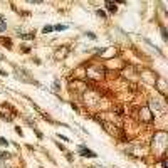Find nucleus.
<instances>
[{
    "label": "nucleus",
    "instance_id": "nucleus-1",
    "mask_svg": "<svg viewBox=\"0 0 168 168\" xmlns=\"http://www.w3.org/2000/svg\"><path fill=\"white\" fill-rule=\"evenodd\" d=\"M79 153H81L82 156H86V158H96V153L91 151V150H87L84 145H79Z\"/></svg>",
    "mask_w": 168,
    "mask_h": 168
},
{
    "label": "nucleus",
    "instance_id": "nucleus-2",
    "mask_svg": "<svg viewBox=\"0 0 168 168\" xmlns=\"http://www.w3.org/2000/svg\"><path fill=\"white\" fill-rule=\"evenodd\" d=\"M7 30V22H5V17L0 15V32H5Z\"/></svg>",
    "mask_w": 168,
    "mask_h": 168
},
{
    "label": "nucleus",
    "instance_id": "nucleus-3",
    "mask_svg": "<svg viewBox=\"0 0 168 168\" xmlns=\"http://www.w3.org/2000/svg\"><path fill=\"white\" fill-rule=\"evenodd\" d=\"M106 9L111 12V14H114L118 9H116V4H113V2H106Z\"/></svg>",
    "mask_w": 168,
    "mask_h": 168
},
{
    "label": "nucleus",
    "instance_id": "nucleus-4",
    "mask_svg": "<svg viewBox=\"0 0 168 168\" xmlns=\"http://www.w3.org/2000/svg\"><path fill=\"white\" fill-rule=\"evenodd\" d=\"M20 37H22V39H25V41H32L34 37H35V34H34V32H32V34H20Z\"/></svg>",
    "mask_w": 168,
    "mask_h": 168
},
{
    "label": "nucleus",
    "instance_id": "nucleus-5",
    "mask_svg": "<svg viewBox=\"0 0 168 168\" xmlns=\"http://www.w3.org/2000/svg\"><path fill=\"white\" fill-rule=\"evenodd\" d=\"M161 35H163V41H168V32L165 27H161Z\"/></svg>",
    "mask_w": 168,
    "mask_h": 168
},
{
    "label": "nucleus",
    "instance_id": "nucleus-6",
    "mask_svg": "<svg viewBox=\"0 0 168 168\" xmlns=\"http://www.w3.org/2000/svg\"><path fill=\"white\" fill-rule=\"evenodd\" d=\"M96 14H98V15L101 17V18H104V17H106V12H104L103 9H98V10H96Z\"/></svg>",
    "mask_w": 168,
    "mask_h": 168
},
{
    "label": "nucleus",
    "instance_id": "nucleus-7",
    "mask_svg": "<svg viewBox=\"0 0 168 168\" xmlns=\"http://www.w3.org/2000/svg\"><path fill=\"white\" fill-rule=\"evenodd\" d=\"M52 30H54V27H50V25H45V27L42 29V32H44V34H49V32H52Z\"/></svg>",
    "mask_w": 168,
    "mask_h": 168
},
{
    "label": "nucleus",
    "instance_id": "nucleus-8",
    "mask_svg": "<svg viewBox=\"0 0 168 168\" xmlns=\"http://www.w3.org/2000/svg\"><path fill=\"white\" fill-rule=\"evenodd\" d=\"M86 37H89L91 41H94V39H96V34H94V32H86Z\"/></svg>",
    "mask_w": 168,
    "mask_h": 168
},
{
    "label": "nucleus",
    "instance_id": "nucleus-9",
    "mask_svg": "<svg viewBox=\"0 0 168 168\" xmlns=\"http://www.w3.org/2000/svg\"><path fill=\"white\" fill-rule=\"evenodd\" d=\"M7 158H10V155H9V153H5V151L0 153V160H7Z\"/></svg>",
    "mask_w": 168,
    "mask_h": 168
},
{
    "label": "nucleus",
    "instance_id": "nucleus-10",
    "mask_svg": "<svg viewBox=\"0 0 168 168\" xmlns=\"http://www.w3.org/2000/svg\"><path fill=\"white\" fill-rule=\"evenodd\" d=\"M66 29H67V25H61V24L54 27V30H66Z\"/></svg>",
    "mask_w": 168,
    "mask_h": 168
},
{
    "label": "nucleus",
    "instance_id": "nucleus-11",
    "mask_svg": "<svg viewBox=\"0 0 168 168\" xmlns=\"http://www.w3.org/2000/svg\"><path fill=\"white\" fill-rule=\"evenodd\" d=\"M22 52H24V54H29V52H30V47H27V45L22 47Z\"/></svg>",
    "mask_w": 168,
    "mask_h": 168
},
{
    "label": "nucleus",
    "instance_id": "nucleus-12",
    "mask_svg": "<svg viewBox=\"0 0 168 168\" xmlns=\"http://www.w3.org/2000/svg\"><path fill=\"white\" fill-rule=\"evenodd\" d=\"M0 143H2V145H5V146H7V145H9V141H7V140H5V138H0Z\"/></svg>",
    "mask_w": 168,
    "mask_h": 168
},
{
    "label": "nucleus",
    "instance_id": "nucleus-13",
    "mask_svg": "<svg viewBox=\"0 0 168 168\" xmlns=\"http://www.w3.org/2000/svg\"><path fill=\"white\" fill-rule=\"evenodd\" d=\"M59 86H61V82H59V81H54V87H55V89H59Z\"/></svg>",
    "mask_w": 168,
    "mask_h": 168
},
{
    "label": "nucleus",
    "instance_id": "nucleus-14",
    "mask_svg": "<svg viewBox=\"0 0 168 168\" xmlns=\"http://www.w3.org/2000/svg\"><path fill=\"white\" fill-rule=\"evenodd\" d=\"M35 135H37V138H42V133L39 131V129H35Z\"/></svg>",
    "mask_w": 168,
    "mask_h": 168
},
{
    "label": "nucleus",
    "instance_id": "nucleus-15",
    "mask_svg": "<svg viewBox=\"0 0 168 168\" xmlns=\"http://www.w3.org/2000/svg\"><path fill=\"white\" fill-rule=\"evenodd\" d=\"M166 166H168V163H166V161L163 160V161H161V168H166Z\"/></svg>",
    "mask_w": 168,
    "mask_h": 168
},
{
    "label": "nucleus",
    "instance_id": "nucleus-16",
    "mask_svg": "<svg viewBox=\"0 0 168 168\" xmlns=\"http://www.w3.org/2000/svg\"><path fill=\"white\" fill-rule=\"evenodd\" d=\"M0 76H5V71L4 69H0Z\"/></svg>",
    "mask_w": 168,
    "mask_h": 168
}]
</instances>
